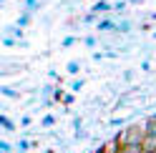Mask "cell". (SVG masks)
Instances as JSON below:
<instances>
[{"mask_svg":"<svg viewBox=\"0 0 156 153\" xmlns=\"http://www.w3.org/2000/svg\"><path fill=\"white\" fill-rule=\"evenodd\" d=\"M91 153H103V148H96V151H91Z\"/></svg>","mask_w":156,"mask_h":153,"instance_id":"1f68e13d","label":"cell"},{"mask_svg":"<svg viewBox=\"0 0 156 153\" xmlns=\"http://www.w3.org/2000/svg\"><path fill=\"white\" fill-rule=\"evenodd\" d=\"M108 10H113V5L108 3V0H96L93 8H91V13H96V15H103V13H108Z\"/></svg>","mask_w":156,"mask_h":153,"instance_id":"277c9868","label":"cell"},{"mask_svg":"<svg viewBox=\"0 0 156 153\" xmlns=\"http://www.w3.org/2000/svg\"><path fill=\"white\" fill-rule=\"evenodd\" d=\"M81 23H83V25H96V23H98V15H96V13H86V15L81 18Z\"/></svg>","mask_w":156,"mask_h":153,"instance_id":"8fae6325","label":"cell"},{"mask_svg":"<svg viewBox=\"0 0 156 153\" xmlns=\"http://www.w3.org/2000/svg\"><path fill=\"white\" fill-rule=\"evenodd\" d=\"M15 25L28 28V25H30V13H20V15H18V20H15Z\"/></svg>","mask_w":156,"mask_h":153,"instance_id":"4fadbf2b","label":"cell"},{"mask_svg":"<svg viewBox=\"0 0 156 153\" xmlns=\"http://www.w3.org/2000/svg\"><path fill=\"white\" fill-rule=\"evenodd\" d=\"M116 138H119L121 146H129V143L131 146H141V141L146 138V128L144 126H129V128H123Z\"/></svg>","mask_w":156,"mask_h":153,"instance_id":"6da1fadb","label":"cell"},{"mask_svg":"<svg viewBox=\"0 0 156 153\" xmlns=\"http://www.w3.org/2000/svg\"><path fill=\"white\" fill-rule=\"evenodd\" d=\"M101 148H103V153H119V151H121V143H119V138L113 136L111 141H106Z\"/></svg>","mask_w":156,"mask_h":153,"instance_id":"8992f818","label":"cell"},{"mask_svg":"<svg viewBox=\"0 0 156 153\" xmlns=\"http://www.w3.org/2000/svg\"><path fill=\"white\" fill-rule=\"evenodd\" d=\"M41 126H43V128H53V126H55V116H43V118H41Z\"/></svg>","mask_w":156,"mask_h":153,"instance_id":"ac0fdd59","label":"cell"},{"mask_svg":"<svg viewBox=\"0 0 156 153\" xmlns=\"http://www.w3.org/2000/svg\"><path fill=\"white\" fill-rule=\"evenodd\" d=\"M144 0H129V5H141Z\"/></svg>","mask_w":156,"mask_h":153,"instance_id":"4dcf8cb0","label":"cell"},{"mask_svg":"<svg viewBox=\"0 0 156 153\" xmlns=\"http://www.w3.org/2000/svg\"><path fill=\"white\" fill-rule=\"evenodd\" d=\"M0 93H3L5 98H13V100H20V90H15V88H10V85H3V88H0Z\"/></svg>","mask_w":156,"mask_h":153,"instance_id":"ba28073f","label":"cell"},{"mask_svg":"<svg viewBox=\"0 0 156 153\" xmlns=\"http://www.w3.org/2000/svg\"><path fill=\"white\" fill-rule=\"evenodd\" d=\"M144 128H146V133H154L156 136V113H151V116L144 121Z\"/></svg>","mask_w":156,"mask_h":153,"instance_id":"9c48e42d","label":"cell"},{"mask_svg":"<svg viewBox=\"0 0 156 153\" xmlns=\"http://www.w3.org/2000/svg\"><path fill=\"white\" fill-rule=\"evenodd\" d=\"M96 30H98V33H116V20H111V18H101V20L96 23Z\"/></svg>","mask_w":156,"mask_h":153,"instance_id":"7a4b0ae2","label":"cell"},{"mask_svg":"<svg viewBox=\"0 0 156 153\" xmlns=\"http://www.w3.org/2000/svg\"><path fill=\"white\" fill-rule=\"evenodd\" d=\"M133 30V23L129 20V18H121V20H116V33L119 35H129Z\"/></svg>","mask_w":156,"mask_h":153,"instance_id":"3957f363","label":"cell"},{"mask_svg":"<svg viewBox=\"0 0 156 153\" xmlns=\"http://www.w3.org/2000/svg\"><path fill=\"white\" fill-rule=\"evenodd\" d=\"M73 138H76V141H86V138H88V131H86V128H76Z\"/></svg>","mask_w":156,"mask_h":153,"instance_id":"cb8c5ba5","label":"cell"},{"mask_svg":"<svg viewBox=\"0 0 156 153\" xmlns=\"http://www.w3.org/2000/svg\"><path fill=\"white\" fill-rule=\"evenodd\" d=\"M53 93H55V85H43V88H41L43 98H53Z\"/></svg>","mask_w":156,"mask_h":153,"instance_id":"ffe728a7","label":"cell"},{"mask_svg":"<svg viewBox=\"0 0 156 153\" xmlns=\"http://www.w3.org/2000/svg\"><path fill=\"white\" fill-rule=\"evenodd\" d=\"M119 153H144V148L141 146H131V143H129V146H121Z\"/></svg>","mask_w":156,"mask_h":153,"instance_id":"e0dca14e","label":"cell"},{"mask_svg":"<svg viewBox=\"0 0 156 153\" xmlns=\"http://www.w3.org/2000/svg\"><path fill=\"white\" fill-rule=\"evenodd\" d=\"M83 45L86 48H96V45H98V38H96V35H86L83 38Z\"/></svg>","mask_w":156,"mask_h":153,"instance_id":"d6986e66","label":"cell"},{"mask_svg":"<svg viewBox=\"0 0 156 153\" xmlns=\"http://www.w3.org/2000/svg\"><path fill=\"white\" fill-rule=\"evenodd\" d=\"M76 128H83V121H81V118H78V116L73 118V131H76Z\"/></svg>","mask_w":156,"mask_h":153,"instance_id":"f1b7e54d","label":"cell"},{"mask_svg":"<svg viewBox=\"0 0 156 153\" xmlns=\"http://www.w3.org/2000/svg\"><path fill=\"white\" fill-rule=\"evenodd\" d=\"M28 148H33V143L28 141V138H20V141H18V151H20V153H25Z\"/></svg>","mask_w":156,"mask_h":153,"instance_id":"44dd1931","label":"cell"},{"mask_svg":"<svg viewBox=\"0 0 156 153\" xmlns=\"http://www.w3.org/2000/svg\"><path fill=\"white\" fill-rule=\"evenodd\" d=\"M0 126H3L8 133H10V131H15V123H13L10 118H8V116H0Z\"/></svg>","mask_w":156,"mask_h":153,"instance_id":"9a60e30c","label":"cell"},{"mask_svg":"<svg viewBox=\"0 0 156 153\" xmlns=\"http://www.w3.org/2000/svg\"><path fill=\"white\" fill-rule=\"evenodd\" d=\"M126 8H129V0H116V3H113V10L119 13V15L126 13Z\"/></svg>","mask_w":156,"mask_h":153,"instance_id":"5bb4252c","label":"cell"},{"mask_svg":"<svg viewBox=\"0 0 156 153\" xmlns=\"http://www.w3.org/2000/svg\"><path fill=\"white\" fill-rule=\"evenodd\" d=\"M73 100H76V95H73V90H71V93H66V95H63V100H61V103H63V106H73Z\"/></svg>","mask_w":156,"mask_h":153,"instance_id":"d4e9b609","label":"cell"},{"mask_svg":"<svg viewBox=\"0 0 156 153\" xmlns=\"http://www.w3.org/2000/svg\"><path fill=\"white\" fill-rule=\"evenodd\" d=\"M111 126H123V118H111Z\"/></svg>","mask_w":156,"mask_h":153,"instance_id":"f546056e","label":"cell"},{"mask_svg":"<svg viewBox=\"0 0 156 153\" xmlns=\"http://www.w3.org/2000/svg\"><path fill=\"white\" fill-rule=\"evenodd\" d=\"M41 5H43L41 0H23V13H30L33 15L35 10H41Z\"/></svg>","mask_w":156,"mask_h":153,"instance_id":"52a82bcc","label":"cell"},{"mask_svg":"<svg viewBox=\"0 0 156 153\" xmlns=\"http://www.w3.org/2000/svg\"><path fill=\"white\" fill-rule=\"evenodd\" d=\"M154 38H156V30H154Z\"/></svg>","mask_w":156,"mask_h":153,"instance_id":"836d02e7","label":"cell"},{"mask_svg":"<svg viewBox=\"0 0 156 153\" xmlns=\"http://www.w3.org/2000/svg\"><path fill=\"white\" fill-rule=\"evenodd\" d=\"M30 123H33L30 116H23V118H20V126H30Z\"/></svg>","mask_w":156,"mask_h":153,"instance_id":"83f0119b","label":"cell"},{"mask_svg":"<svg viewBox=\"0 0 156 153\" xmlns=\"http://www.w3.org/2000/svg\"><path fill=\"white\" fill-rule=\"evenodd\" d=\"M66 70L71 73V75H78V73H81V63H78V60H68V65H66Z\"/></svg>","mask_w":156,"mask_h":153,"instance_id":"7c38bea8","label":"cell"},{"mask_svg":"<svg viewBox=\"0 0 156 153\" xmlns=\"http://www.w3.org/2000/svg\"><path fill=\"white\" fill-rule=\"evenodd\" d=\"M43 153H55V151H43Z\"/></svg>","mask_w":156,"mask_h":153,"instance_id":"d6a6232c","label":"cell"},{"mask_svg":"<svg viewBox=\"0 0 156 153\" xmlns=\"http://www.w3.org/2000/svg\"><path fill=\"white\" fill-rule=\"evenodd\" d=\"M141 148H144V153H156V136L154 133H146V138L141 141Z\"/></svg>","mask_w":156,"mask_h":153,"instance_id":"5b68a950","label":"cell"},{"mask_svg":"<svg viewBox=\"0 0 156 153\" xmlns=\"http://www.w3.org/2000/svg\"><path fill=\"white\" fill-rule=\"evenodd\" d=\"M5 33H8V35H13V38H18V40H23V28H20V25H8V28H5Z\"/></svg>","mask_w":156,"mask_h":153,"instance_id":"30bf717a","label":"cell"},{"mask_svg":"<svg viewBox=\"0 0 156 153\" xmlns=\"http://www.w3.org/2000/svg\"><path fill=\"white\" fill-rule=\"evenodd\" d=\"M123 80L131 83V80H133V70H123Z\"/></svg>","mask_w":156,"mask_h":153,"instance_id":"4316f807","label":"cell"},{"mask_svg":"<svg viewBox=\"0 0 156 153\" xmlns=\"http://www.w3.org/2000/svg\"><path fill=\"white\" fill-rule=\"evenodd\" d=\"M83 85H86L83 78H76V80L71 83V90H73V93H81V90H83Z\"/></svg>","mask_w":156,"mask_h":153,"instance_id":"603a6c76","label":"cell"},{"mask_svg":"<svg viewBox=\"0 0 156 153\" xmlns=\"http://www.w3.org/2000/svg\"><path fill=\"white\" fill-rule=\"evenodd\" d=\"M18 43H20V40H18V38H13V35H5V38H3V45H5V48H15Z\"/></svg>","mask_w":156,"mask_h":153,"instance_id":"7402d4cb","label":"cell"},{"mask_svg":"<svg viewBox=\"0 0 156 153\" xmlns=\"http://www.w3.org/2000/svg\"><path fill=\"white\" fill-rule=\"evenodd\" d=\"M10 151H13L10 143H8V141H0V153H10Z\"/></svg>","mask_w":156,"mask_h":153,"instance_id":"484cf974","label":"cell"},{"mask_svg":"<svg viewBox=\"0 0 156 153\" xmlns=\"http://www.w3.org/2000/svg\"><path fill=\"white\" fill-rule=\"evenodd\" d=\"M76 43H78V38H76V35H66L63 40H61V48H73Z\"/></svg>","mask_w":156,"mask_h":153,"instance_id":"2e32d148","label":"cell"}]
</instances>
